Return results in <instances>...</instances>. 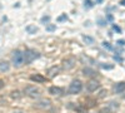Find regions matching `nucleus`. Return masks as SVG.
Here are the masks:
<instances>
[{
	"mask_svg": "<svg viewBox=\"0 0 125 113\" xmlns=\"http://www.w3.org/2000/svg\"><path fill=\"white\" fill-rule=\"evenodd\" d=\"M51 107V100L49 98H41L35 103V108L38 109H49Z\"/></svg>",
	"mask_w": 125,
	"mask_h": 113,
	"instance_id": "nucleus-5",
	"label": "nucleus"
},
{
	"mask_svg": "<svg viewBox=\"0 0 125 113\" xmlns=\"http://www.w3.org/2000/svg\"><path fill=\"white\" fill-rule=\"evenodd\" d=\"M60 70H61V68H60L59 65H54V67L49 68V70H48V75H49L50 78H53V77H55V75H58V74L60 73Z\"/></svg>",
	"mask_w": 125,
	"mask_h": 113,
	"instance_id": "nucleus-9",
	"label": "nucleus"
},
{
	"mask_svg": "<svg viewBox=\"0 0 125 113\" xmlns=\"http://www.w3.org/2000/svg\"><path fill=\"white\" fill-rule=\"evenodd\" d=\"M81 89H83V83L79 79H75V80H73L69 86V93L70 94H78L81 92Z\"/></svg>",
	"mask_w": 125,
	"mask_h": 113,
	"instance_id": "nucleus-4",
	"label": "nucleus"
},
{
	"mask_svg": "<svg viewBox=\"0 0 125 113\" xmlns=\"http://www.w3.org/2000/svg\"><path fill=\"white\" fill-rule=\"evenodd\" d=\"M99 23H100V25H101V26L105 25V23H104V20H99Z\"/></svg>",
	"mask_w": 125,
	"mask_h": 113,
	"instance_id": "nucleus-28",
	"label": "nucleus"
},
{
	"mask_svg": "<svg viewBox=\"0 0 125 113\" xmlns=\"http://www.w3.org/2000/svg\"><path fill=\"white\" fill-rule=\"evenodd\" d=\"M65 20H68V15H65V14H62L58 18V22H65Z\"/></svg>",
	"mask_w": 125,
	"mask_h": 113,
	"instance_id": "nucleus-19",
	"label": "nucleus"
},
{
	"mask_svg": "<svg viewBox=\"0 0 125 113\" xmlns=\"http://www.w3.org/2000/svg\"><path fill=\"white\" fill-rule=\"evenodd\" d=\"M38 26H35V25H28L26 26V32L29 33V34H35V33H38Z\"/></svg>",
	"mask_w": 125,
	"mask_h": 113,
	"instance_id": "nucleus-16",
	"label": "nucleus"
},
{
	"mask_svg": "<svg viewBox=\"0 0 125 113\" xmlns=\"http://www.w3.org/2000/svg\"><path fill=\"white\" fill-rule=\"evenodd\" d=\"M85 3H86V6H89V8H91V6H93V4H91L90 0H85Z\"/></svg>",
	"mask_w": 125,
	"mask_h": 113,
	"instance_id": "nucleus-27",
	"label": "nucleus"
},
{
	"mask_svg": "<svg viewBox=\"0 0 125 113\" xmlns=\"http://www.w3.org/2000/svg\"><path fill=\"white\" fill-rule=\"evenodd\" d=\"M55 29H56L55 24H48L46 25V30H49V32H54Z\"/></svg>",
	"mask_w": 125,
	"mask_h": 113,
	"instance_id": "nucleus-18",
	"label": "nucleus"
},
{
	"mask_svg": "<svg viewBox=\"0 0 125 113\" xmlns=\"http://www.w3.org/2000/svg\"><path fill=\"white\" fill-rule=\"evenodd\" d=\"M116 43H118L119 45H121V47H123V45H125V40H124V39H119Z\"/></svg>",
	"mask_w": 125,
	"mask_h": 113,
	"instance_id": "nucleus-24",
	"label": "nucleus"
},
{
	"mask_svg": "<svg viewBox=\"0 0 125 113\" xmlns=\"http://www.w3.org/2000/svg\"><path fill=\"white\" fill-rule=\"evenodd\" d=\"M99 88H100V83H99L98 80H95V79H91V80H89L88 83H86V89L89 92H95Z\"/></svg>",
	"mask_w": 125,
	"mask_h": 113,
	"instance_id": "nucleus-7",
	"label": "nucleus"
},
{
	"mask_svg": "<svg viewBox=\"0 0 125 113\" xmlns=\"http://www.w3.org/2000/svg\"><path fill=\"white\" fill-rule=\"evenodd\" d=\"M113 29H114V30H116L118 33H120V32H121L120 28H119V26H116V25H113Z\"/></svg>",
	"mask_w": 125,
	"mask_h": 113,
	"instance_id": "nucleus-26",
	"label": "nucleus"
},
{
	"mask_svg": "<svg viewBox=\"0 0 125 113\" xmlns=\"http://www.w3.org/2000/svg\"><path fill=\"white\" fill-rule=\"evenodd\" d=\"M96 1H98V3H101V1H103V0H96Z\"/></svg>",
	"mask_w": 125,
	"mask_h": 113,
	"instance_id": "nucleus-30",
	"label": "nucleus"
},
{
	"mask_svg": "<svg viewBox=\"0 0 125 113\" xmlns=\"http://www.w3.org/2000/svg\"><path fill=\"white\" fill-rule=\"evenodd\" d=\"M24 93H25L28 97L33 98V99H38V98H40V96H41L40 89H39L38 87H35V86H28V87H25Z\"/></svg>",
	"mask_w": 125,
	"mask_h": 113,
	"instance_id": "nucleus-2",
	"label": "nucleus"
},
{
	"mask_svg": "<svg viewBox=\"0 0 125 113\" xmlns=\"http://www.w3.org/2000/svg\"><path fill=\"white\" fill-rule=\"evenodd\" d=\"M49 93L53 96H64V89L60 87H50L49 88Z\"/></svg>",
	"mask_w": 125,
	"mask_h": 113,
	"instance_id": "nucleus-8",
	"label": "nucleus"
},
{
	"mask_svg": "<svg viewBox=\"0 0 125 113\" xmlns=\"http://www.w3.org/2000/svg\"><path fill=\"white\" fill-rule=\"evenodd\" d=\"M11 97L13 98H19L20 97V93H19L18 90H15V92H13V93H11Z\"/></svg>",
	"mask_w": 125,
	"mask_h": 113,
	"instance_id": "nucleus-23",
	"label": "nucleus"
},
{
	"mask_svg": "<svg viewBox=\"0 0 125 113\" xmlns=\"http://www.w3.org/2000/svg\"><path fill=\"white\" fill-rule=\"evenodd\" d=\"M103 45L105 47L106 49H109V50H113V47H111V45H110V43H108V42H104V43H103Z\"/></svg>",
	"mask_w": 125,
	"mask_h": 113,
	"instance_id": "nucleus-20",
	"label": "nucleus"
},
{
	"mask_svg": "<svg viewBox=\"0 0 125 113\" xmlns=\"http://www.w3.org/2000/svg\"><path fill=\"white\" fill-rule=\"evenodd\" d=\"M120 4H121L123 6H125V0H121V1H120Z\"/></svg>",
	"mask_w": 125,
	"mask_h": 113,
	"instance_id": "nucleus-29",
	"label": "nucleus"
},
{
	"mask_svg": "<svg viewBox=\"0 0 125 113\" xmlns=\"http://www.w3.org/2000/svg\"><path fill=\"white\" fill-rule=\"evenodd\" d=\"M106 107H108L113 113H114L115 111H118V109H119V103H118V102H110V103H109Z\"/></svg>",
	"mask_w": 125,
	"mask_h": 113,
	"instance_id": "nucleus-14",
	"label": "nucleus"
},
{
	"mask_svg": "<svg viewBox=\"0 0 125 113\" xmlns=\"http://www.w3.org/2000/svg\"><path fill=\"white\" fill-rule=\"evenodd\" d=\"M114 92L118 93V94L124 93L125 92V82H119V83H116L115 86H114Z\"/></svg>",
	"mask_w": 125,
	"mask_h": 113,
	"instance_id": "nucleus-10",
	"label": "nucleus"
},
{
	"mask_svg": "<svg viewBox=\"0 0 125 113\" xmlns=\"http://www.w3.org/2000/svg\"><path fill=\"white\" fill-rule=\"evenodd\" d=\"M75 67V58H66L62 60V69L65 70H70Z\"/></svg>",
	"mask_w": 125,
	"mask_h": 113,
	"instance_id": "nucleus-6",
	"label": "nucleus"
},
{
	"mask_svg": "<svg viewBox=\"0 0 125 113\" xmlns=\"http://www.w3.org/2000/svg\"><path fill=\"white\" fill-rule=\"evenodd\" d=\"M100 67L104 69H113L114 68V65H108V64H100Z\"/></svg>",
	"mask_w": 125,
	"mask_h": 113,
	"instance_id": "nucleus-22",
	"label": "nucleus"
},
{
	"mask_svg": "<svg viewBox=\"0 0 125 113\" xmlns=\"http://www.w3.org/2000/svg\"><path fill=\"white\" fill-rule=\"evenodd\" d=\"M10 69V64L8 63V62L3 60V62H0V72L1 73H5V72H8Z\"/></svg>",
	"mask_w": 125,
	"mask_h": 113,
	"instance_id": "nucleus-12",
	"label": "nucleus"
},
{
	"mask_svg": "<svg viewBox=\"0 0 125 113\" xmlns=\"http://www.w3.org/2000/svg\"><path fill=\"white\" fill-rule=\"evenodd\" d=\"M83 40H84V43L85 44H88V45H93L94 44V38H91V37H89V35H83Z\"/></svg>",
	"mask_w": 125,
	"mask_h": 113,
	"instance_id": "nucleus-15",
	"label": "nucleus"
},
{
	"mask_svg": "<svg viewBox=\"0 0 125 113\" xmlns=\"http://www.w3.org/2000/svg\"><path fill=\"white\" fill-rule=\"evenodd\" d=\"M11 62H13V65L19 68L24 64V53L20 52V50H14L13 55H11Z\"/></svg>",
	"mask_w": 125,
	"mask_h": 113,
	"instance_id": "nucleus-1",
	"label": "nucleus"
},
{
	"mask_svg": "<svg viewBox=\"0 0 125 113\" xmlns=\"http://www.w3.org/2000/svg\"><path fill=\"white\" fill-rule=\"evenodd\" d=\"M4 86H5V82H4L3 79H0V89H3Z\"/></svg>",
	"mask_w": 125,
	"mask_h": 113,
	"instance_id": "nucleus-25",
	"label": "nucleus"
},
{
	"mask_svg": "<svg viewBox=\"0 0 125 113\" xmlns=\"http://www.w3.org/2000/svg\"><path fill=\"white\" fill-rule=\"evenodd\" d=\"M30 79L35 82V83H44V82H46V78L41 74H33L30 77Z\"/></svg>",
	"mask_w": 125,
	"mask_h": 113,
	"instance_id": "nucleus-11",
	"label": "nucleus"
},
{
	"mask_svg": "<svg viewBox=\"0 0 125 113\" xmlns=\"http://www.w3.org/2000/svg\"><path fill=\"white\" fill-rule=\"evenodd\" d=\"M49 20H50V16L49 15H44L43 18H41V23H43V24H48Z\"/></svg>",
	"mask_w": 125,
	"mask_h": 113,
	"instance_id": "nucleus-17",
	"label": "nucleus"
},
{
	"mask_svg": "<svg viewBox=\"0 0 125 113\" xmlns=\"http://www.w3.org/2000/svg\"><path fill=\"white\" fill-rule=\"evenodd\" d=\"M99 113H113V112H111V111H110V109H109L108 107H105V108L100 109V112H99Z\"/></svg>",
	"mask_w": 125,
	"mask_h": 113,
	"instance_id": "nucleus-21",
	"label": "nucleus"
},
{
	"mask_svg": "<svg viewBox=\"0 0 125 113\" xmlns=\"http://www.w3.org/2000/svg\"><path fill=\"white\" fill-rule=\"evenodd\" d=\"M39 57H40V54L38 52H35V50H33V49H26L24 52V63L25 64H30L31 62H34Z\"/></svg>",
	"mask_w": 125,
	"mask_h": 113,
	"instance_id": "nucleus-3",
	"label": "nucleus"
},
{
	"mask_svg": "<svg viewBox=\"0 0 125 113\" xmlns=\"http://www.w3.org/2000/svg\"><path fill=\"white\" fill-rule=\"evenodd\" d=\"M83 73H84L85 75H88V77H95L98 73L94 69H90V68H84L83 69Z\"/></svg>",
	"mask_w": 125,
	"mask_h": 113,
	"instance_id": "nucleus-13",
	"label": "nucleus"
}]
</instances>
